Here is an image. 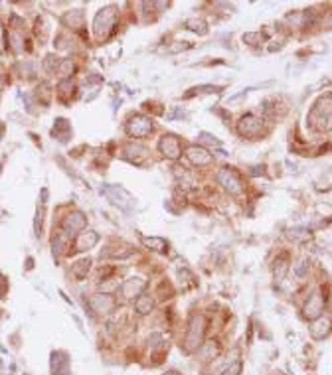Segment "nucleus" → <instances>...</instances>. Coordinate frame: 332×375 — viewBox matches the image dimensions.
Returning <instances> with one entry per match:
<instances>
[{
	"label": "nucleus",
	"instance_id": "1a4fd4ad",
	"mask_svg": "<svg viewBox=\"0 0 332 375\" xmlns=\"http://www.w3.org/2000/svg\"><path fill=\"white\" fill-rule=\"evenodd\" d=\"M97 241H99V235L93 229H87V231L79 233L77 239H75V243H73V253H81V251L93 249L95 245H97Z\"/></svg>",
	"mask_w": 332,
	"mask_h": 375
},
{
	"label": "nucleus",
	"instance_id": "f3484780",
	"mask_svg": "<svg viewBox=\"0 0 332 375\" xmlns=\"http://www.w3.org/2000/svg\"><path fill=\"white\" fill-rule=\"evenodd\" d=\"M135 308H137V312H139L141 316L150 314V310L154 308V298H152L150 294H142V296H139V300L135 302Z\"/></svg>",
	"mask_w": 332,
	"mask_h": 375
},
{
	"label": "nucleus",
	"instance_id": "f03ea898",
	"mask_svg": "<svg viewBox=\"0 0 332 375\" xmlns=\"http://www.w3.org/2000/svg\"><path fill=\"white\" fill-rule=\"evenodd\" d=\"M204 332H206V320H204V316H194L190 320L186 342H184V350L186 352H194V350H198L202 346Z\"/></svg>",
	"mask_w": 332,
	"mask_h": 375
},
{
	"label": "nucleus",
	"instance_id": "c756f323",
	"mask_svg": "<svg viewBox=\"0 0 332 375\" xmlns=\"http://www.w3.org/2000/svg\"><path fill=\"white\" fill-rule=\"evenodd\" d=\"M168 375H174V373H168Z\"/></svg>",
	"mask_w": 332,
	"mask_h": 375
},
{
	"label": "nucleus",
	"instance_id": "6ab92c4d",
	"mask_svg": "<svg viewBox=\"0 0 332 375\" xmlns=\"http://www.w3.org/2000/svg\"><path fill=\"white\" fill-rule=\"evenodd\" d=\"M64 24H68L73 30L81 28V26H83V12H81V10H71V12H68V14L64 16Z\"/></svg>",
	"mask_w": 332,
	"mask_h": 375
},
{
	"label": "nucleus",
	"instance_id": "4468645a",
	"mask_svg": "<svg viewBox=\"0 0 332 375\" xmlns=\"http://www.w3.org/2000/svg\"><path fill=\"white\" fill-rule=\"evenodd\" d=\"M322 306H324V300L320 296V292H314L310 298H308L307 306H305V314L308 318H316L320 312H322Z\"/></svg>",
	"mask_w": 332,
	"mask_h": 375
},
{
	"label": "nucleus",
	"instance_id": "ddd939ff",
	"mask_svg": "<svg viewBox=\"0 0 332 375\" xmlns=\"http://www.w3.org/2000/svg\"><path fill=\"white\" fill-rule=\"evenodd\" d=\"M330 328H332V322L330 318H318V320H314L312 322V326H310V334H312V338H326L328 334H330Z\"/></svg>",
	"mask_w": 332,
	"mask_h": 375
},
{
	"label": "nucleus",
	"instance_id": "6e6552de",
	"mask_svg": "<svg viewBox=\"0 0 332 375\" xmlns=\"http://www.w3.org/2000/svg\"><path fill=\"white\" fill-rule=\"evenodd\" d=\"M158 150L164 154L166 158H170V160H176V158L180 156V152H182L180 141H178L174 135H164L160 144H158Z\"/></svg>",
	"mask_w": 332,
	"mask_h": 375
},
{
	"label": "nucleus",
	"instance_id": "bb28decb",
	"mask_svg": "<svg viewBox=\"0 0 332 375\" xmlns=\"http://www.w3.org/2000/svg\"><path fill=\"white\" fill-rule=\"evenodd\" d=\"M4 44H6V32H4V28L0 26V51L4 49Z\"/></svg>",
	"mask_w": 332,
	"mask_h": 375
},
{
	"label": "nucleus",
	"instance_id": "4be33fe9",
	"mask_svg": "<svg viewBox=\"0 0 332 375\" xmlns=\"http://www.w3.org/2000/svg\"><path fill=\"white\" fill-rule=\"evenodd\" d=\"M144 245H148V247H152V249H156V251H164L166 249V241L164 239H160V237L144 239Z\"/></svg>",
	"mask_w": 332,
	"mask_h": 375
},
{
	"label": "nucleus",
	"instance_id": "0eeeda50",
	"mask_svg": "<svg viewBox=\"0 0 332 375\" xmlns=\"http://www.w3.org/2000/svg\"><path fill=\"white\" fill-rule=\"evenodd\" d=\"M89 306L95 314H109L115 308V298L111 294H93L89 298Z\"/></svg>",
	"mask_w": 332,
	"mask_h": 375
},
{
	"label": "nucleus",
	"instance_id": "f8f14e48",
	"mask_svg": "<svg viewBox=\"0 0 332 375\" xmlns=\"http://www.w3.org/2000/svg\"><path fill=\"white\" fill-rule=\"evenodd\" d=\"M259 131H261V120L257 117L247 115V117L241 118V122H239V133H241L243 137H253V135H257Z\"/></svg>",
	"mask_w": 332,
	"mask_h": 375
},
{
	"label": "nucleus",
	"instance_id": "a211bd4d",
	"mask_svg": "<svg viewBox=\"0 0 332 375\" xmlns=\"http://www.w3.org/2000/svg\"><path fill=\"white\" fill-rule=\"evenodd\" d=\"M89 267H91V261H89V259H81V261H77V263L71 267V273H73V277H75L77 281H81V279L87 277Z\"/></svg>",
	"mask_w": 332,
	"mask_h": 375
},
{
	"label": "nucleus",
	"instance_id": "2eb2a0df",
	"mask_svg": "<svg viewBox=\"0 0 332 375\" xmlns=\"http://www.w3.org/2000/svg\"><path fill=\"white\" fill-rule=\"evenodd\" d=\"M53 137H58L62 142H66L68 139H70V135H71V127H70V122L66 120V118H58L56 120V124H53Z\"/></svg>",
	"mask_w": 332,
	"mask_h": 375
},
{
	"label": "nucleus",
	"instance_id": "aec40b11",
	"mask_svg": "<svg viewBox=\"0 0 332 375\" xmlns=\"http://www.w3.org/2000/svg\"><path fill=\"white\" fill-rule=\"evenodd\" d=\"M73 91H75V85H73V81H71L70 77L60 81V85H58V95H60L62 99H70L71 95H73Z\"/></svg>",
	"mask_w": 332,
	"mask_h": 375
},
{
	"label": "nucleus",
	"instance_id": "9d476101",
	"mask_svg": "<svg viewBox=\"0 0 332 375\" xmlns=\"http://www.w3.org/2000/svg\"><path fill=\"white\" fill-rule=\"evenodd\" d=\"M144 286H146V281L142 277H131L129 281L123 282L121 292H123L125 298H135V296H139L142 290H144Z\"/></svg>",
	"mask_w": 332,
	"mask_h": 375
},
{
	"label": "nucleus",
	"instance_id": "7ed1b4c3",
	"mask_svg": "<svg viewBox=\"0 0 332 375\" xmlns=\"http://www.w3.org/2000/svg\"><path fill=\"white\" fill-rule=\"evenodd\" d=\"M101 192L115 204V206H119V208H123V210H131L133 206H135V200H133V196L125 190L123 186H113V184H105V186L101 188Z\"/></svg>",
	"mask_w": 332,
	"mask_h": 375
},
{
	"label": "nucleus",
	"instance_id": "dca6fc26",
	"mask_svg": "<svg viewBox=\"0 0 332 375\" xmlns=\"http://www.w3.org/2000/svg\"><path fill=\"white\" fill-rule=\"evenodd\" d=\"M62 365L68 369V355L66 353H51V373L53 375H62L66 373L64 369H62Z\"/></svg>",
	"mask_w": 332,
	"mask_h": 375
},
{
	"label": "nucleus",
	"instance_id": "cd10ccee",
	"mask_svg": "<svg viewBox=\"0 0 332 375\" xmlns=\"http://www.w3.org/2000/svg\"><path fill=\"white\" fill-rule=\"evenodd\" d=\"M305 273H307V261H303L301 267L297 269V275H299V277H305Z\"/></svg>",
	"mask_w": 332,
	"mask_h": 375
},
{
	"label": "nucleus",
	"instance_id": "f257e3e1",
	"mask_svg": "<svg viewBox=\"0 0 332 375\" xmlns=\"http://www.w3.org/2000/svg\"><path fill=\"white\" fill-rule=\"evenodd\" d=\"M115 24H117V14H115V8H103V10H99V14L95 16V22H93V34L97 40H103V38H107L111 32H113V28H115Z\"/></svg>",
	"mask_w": 332,
	"mask_h": 375
},
{
	"label": "nucleus",
	"instance_id": "423d86ee",
	"mask_svg": "<svg viewBox=\"0 0 332 375\" xmlns=\"http://www.w3.org/2000/svg\"><path fill=\"white\" fill-rule=\"evenodd\" d=\"M217 182L226 188L230 194H239L241 192V180L232 168H224L217 172Z\"/></svg>",
	"mask_w": 332,
	"mask_h": 375
},
{
	"label": "nucleus",
	"instance_id": "20e7f679",
	"mask_svg": "<svg viewBox=\"0 0 332 375\" xmlns=\"http://www.w3.org/2000/svg\"><path fill=\"white\" fill-rule=\"evenodd\" d=\"M127 133L135 139H144L152 133V120L144 115H135L127 122Z\"/></svg>",
	"mask_w": 332,
	"mask_h": 375
},
{
	"label": "nucleus",
	"instance_id": "b1692460",
	"mask_svg": "<svg viewBox=\"0 0 332 375\" xmlns=\"http://www.w3.org/2000/svg\"><path fill=\"white\" fill-rule=\"evenodd\" d=\"M73 68H75V66H73V61H71V59H64V61L58 66V73H60V75H64V77L68 79V75H71Z\"/></svg>",
	"mask_w": 332,
	"mask_h": 375
},
{
	"label": "nucleus",
	"instance_id": "39448f33",
	"mask_svg": "<svg viewBox=\"0 0 332 375\" xmlns=\"http://www.w3.org/2000/svg\"><path fill=\"white\" fill-rule=\"evenodd\" d=\"M85 225H87L85 215H83L81 211H73L68 217H64V221H62V231L66 235H73V233H77V231H83Z\"/></svg>",
	"mask_w": 332,
	"mask_h": 375
},
{
	"label": "nucleus",
	"instance_id": "5701e85b",
	"mask_svg": "<svg viewBox=\"0 0 332 375\" xmlns=\"http://www.w3.org/2000/svg\"><path fill=\"white\" fill-rule=\"evenodd\" d=\"M241 373V359H230V365L226 367L224 375H239Z\"/></svg>",
	"mask_w": 332,
	"mask_h": 375
},
{
	"label": "nucleus",
	"instance_id": "412c9836",
	"mask_svg": "<svg viewBox=\"0 0 332 375\" xmlns=\"http://www.w3.org/2000/svg\"><path fill=\"white\" fill-rule=\"evenodd\" d=\"M184 26H186L188 30H192V32H196V34H206V32H208V26H206V22H204V20H200V18H188Z\"/></svg>",
	"mask_w": 332,
	"mask_h": 375
},
{
	"label": "nucleus",
	"instance_id": "393cba45",
	"mask_svg": "<svg viewBox=\"0 0 332 375\" xmlns=\"http://www.w3.org/2000/svg\"><path fill=\"white\" fill-rule=\"evenodd\" d=\"M275 265H279V275H275V279L281 281L285 277V273H287V255H283L279 261H275Z\"/></svg>",
	"mask_w": 332,
	"mask_h": 375
},
{
	"label": "nucleus",
	"instance_id": "9b49d317",
	"mask_svg": "<svg viewBox=\"0 0 332 375\" xmlns=\"http://www.w3.org/2000/svg\"><path fill=\"white\" fill-rule=\"evenodd\" d=\"M186 154H188L190 162L196 166H206L212 162V154H208V150L202 146H190Z\"/></svg>",
	"mask_w": 332,
	"mask_h": 375
},
{
	"label": "nucleus",
	"instance_id": "a878e982",
	"mask_svg": "<svg viewBox=\"0 0 332 375\" xmlns=\"http://www.w3.org/2000/svg\"><path fill=\"white\" fill-rule=\"evenodd\" d=\"M34 231H36V235L40 237V233H42V213L38 211L36 213V221H34Z\"/></svg>",
	"mask_w": 332,
	"mask_h": 375
},
{
	"label": "nucleus",
	"instance_id": "c85d7f7f",
	"mask_svg": "<svg viewBox=\"0 0 332 375\" xmlns=\"http://www.w3.org/2000/svg\"><path fill=\"white\" fill-rule=\"evenodd\" d=\"M4 290H6V282H4V279H0V298H2Z\"/></svg>",
	"mask_w": 332,
	"mask_h": 375
}]
</instances>
